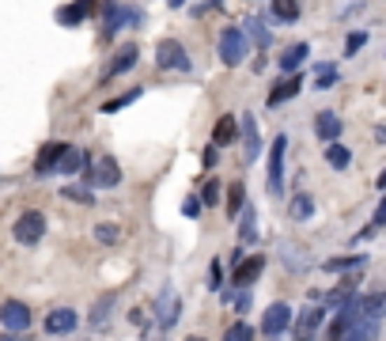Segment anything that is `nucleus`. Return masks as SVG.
<instances>
[{
	"label": "nucleus",
	"mask_w": 386,
	"mask_h": 341,
	"mask_svg": "<svg viewBox=\"0 0 386 341\" xmlns=\"http://www.w3.org/2000/svg\"><path fill=\"white\" fill-rule=\"evenodd\" d=\"M326 341H379V322L367 319L360 311V296H352L329 322Z\"/></svg>",
	"instance_id": "obj_1"
},
{
	"label": "nucleus",
	"mask_w": 386,
	"mask_h": 341,
	"mask_svg": "<svg viewBox=\"0 0 386 341\" xmlns=\"http://www.w3.org/2000/svg\"><path fill=\"white\" fill-rule=\"evenodd\" d=\"M250 34L247 31H242V27H223V31H220V42H216V50H220V61L223 64H228V69H239V64L242 61H247L250 57Z\"/></svg>",
	"instance_id": "obj_2"
},
{
	"label": "nucleus",
	"mask_w": 386,
	"mask_h": 341,
	"mask_svg": "<svg viewBox=\"0 0 386 341\" xmlns=\"http://www.w3.org/2000/svg\"><path fill=\"white\" fill-rule=\"evenodd\" d=\"M284 152H288V137L277 133L269 144V167H266V190L269 197H284Z\"/></svg>",
	"instance_id": "obj_3"
},
{
	"label": "nucleus",
	"mask_w": 386,
	"mask_h": 341,
	"mask_svg": "<svg viewBox=\"0 0 386 341\" xmlns=\"http://www.w3.org/2000/svg\"><path fill=\"white\" fill-rule=\"evenodd\" d=\"M156 64L163 72H193V61H190V53H186V46L174 42V39H163L156 46Z\"/></svg>",
	"instance_id": "obj_4"
},
{
	"label": "nucleus",
	"mask_w": 386,
	"mask_h": 341,
	"mask_svg": "<svg viewBox=\"0 0 386 341\" xmlns=\"http://www.w3.org/2000/svg\"><path fill=\"white\" fill-rule=\"evenodd\" d=\"M144 15H140V8H125V4H106L102 8V42H110L121 27H137Z\"/></svg>",
	"instance_id": "obj_5"
},
{
	"label": "nucleus",
	"mask_w": 386,
	"mask_h": 341,
	"mask_svg": "<svg viewBox=\"0 0 386 341\" xmlns=\"http://www.w3.org/2000/svg\"><path fill=\"white\" fill-rule=\"evenodd\" d=\"M83 182H88V186H99V190L118 186V182H121V167H118V160H114V155H102V160L88 163V167H83Z\"/></svg>",
	"instance_id": "obj_6"
},
{
	"label": "nucleus",
	"mask_w": 386,
	"mask_h": 341,
	"mask_svg": "<svg viewBox=\"0 0 386 341\" xmlns=\"http://www.w3.org/2000/svg\"><path fill=\"white\" fill-rule=\"evenodd\" d=\"M12 235H15V243H23V246L42 243V235H46V216L39 213V209H27V213L12 224Z\"/></svg>",
	"instance_id": "obj_7"
},
{
	"label": "nucleus",
	"mask_w": 386,
	"mask_h": 341,
	"mask_svg": "<svg viewBox=\"0 0 386 341\" xmlns=\"http://www.w3.org/2000/svg\"><path fill=\"white\" fill-rule=\"evenodd\" d=\"M0 322H4L8 334H27V330H31V307H27L23 300H4Z\"/></svg>",
	"instance_id": "obj_8"
},
{
	"label": "nucleus",
	"mask_w": 386,
	"mask_h": 341,
	"mask_svg": "<svg viewBox=\"0 0 386 341\" xmlns=\"http://www.w3.org/2000/svg\"><path fill=\"white\" fill-rule=\"evenodd\" d=\"M299 91H303V72H288V76H280L277 84L269 88V99H266V106L269 110H277V106H284L288 99H296Z\"/></svg>",
	"instance_id": "obj_9"
},
{
	"label": "nucleus",
	"mask_w": 386,
	"mask_h": 341,
	"mask_svg": "<svg viewBox=\"0 0 386 341\" xmlns=\"http://www.w3.org/2000/svg\"><path fill=\"white\" fill-rule=\"evenodd\" d=\"M156 315H159V326L163 330H171L174 322H178V315H182V300H178V292L167 284L163 292H159V300H156Z\"/></svg>",
	"instance_id": "obj_10"
},
{
	"label": "nucleus",
	"mask_w": 386,
	"mask_h": 341,
	"mask_svg": "<svg viewBox=\"0 0 386 341\" xmlns=\"http://www.w3.org/2000/svg\"><path fill=\"white\" fill-rule=\"evenodd\" d=\"M239 129H242V160H247V163H258V155H261V137H258V122H254V114H242V118H239Z\"/></svg>",
	"instance_id": "obj_11"
},
{
	"label": "nucleus",
	"mask_w": 386,
	"mask_h": 341,
	"mask_svg": "<svg viewBox=\"0 0 386 341\" xmlns=\"http://www.w3.org/2000/svg\"><path fill=\"white\" fill-rule=\"evenodd\" d=\"M341 118H337L333 114V110H318V114H315V137H318V141H322V144H337V141H341Z\"/></svg>",
	"instance_id": "obj_12"
},
{
	"label": "nucleus",
	"mask_w": 386,
	"mask_h": 341,
	"mask_svg": "<svg viewBox=\"0 0 386 341\" xmlns=\"http://www.w3.org/2000/svg\"><path fill=\"white\" fill-rule=\"evenodd\" d=\"M69 152V144H61V141H50V144H42L39 148V160H34V174H53L61 167V155Z\"/></svg>",
	"instance_id": "obj_13"
},
{
	"label": "nucleus",
	"mask_w": 386,
	"mask_h": 341,
	"mask_svg": "<svg viewBox=\"0 0 386 341\" xmlns=\"http://www.w3.org/2000/svg\"><path fill=\"white\" fill-rule=\"evenodd\" d=\"M288 322H291V307H288V303H269L266 319H261V330H266V337H277V334H284V330H288Z\"/></svg>",
	"instance_id": "obj_14"
},
{
	"label": "nucleus",
	"mask_w": 386,
	"mask_h": 341,
	"mask_svg": "<svg viewBox=\"0 0 386 341\" xmlns=\"http://www.w3.org/2000/svg\"><path fill=\"white\" fill-rule=\"evenodd\" d=\"M261 270H266V254H247L235 265V284H239V288H250V284L261 277Z\"/></svg>",
	"instance_id": "obj_15"
},
{
	"label": "nucleus",
	"mask_w": 386,
	"mask_h": 341,
	"mask_svg": "<svg viewBox=\"0 0 386 341\" xmlns=\"http://www.w3.org/2000/svg\"><path fill=\"white\" fill-rule=\"evenodd\" d=\"M80 326V315L72 307H57V311H50V315H46V334H72V330Z\"/></svg>",
	"instance_id": "obj_16"
},
{
	"label": "nucleus",
	"mask_w": 386,
	"mask_h": 341,
	"mask_svg": "<svg viewBox=\"0 0 386 341\" xmlns=\"http://www.w3.org/2000/svg\"><path fill=\"white\" fill-rule=\"evenodd\" d=\"M326 319V307H303L299 311V322H296V341H315L318 326Z\"/></svg>",
	"instance_id": "obj_17"
},
{
	"label": "nucleus",
	"mask_w": 386,
	"mask_h": 341,
	"mask_svg": "<svg viewBox=\"0 0 386 341\" xmlns=\"http://www.w3.org/2000/svg\"><path fill=\"white\" fill-rule=\"evenodd\" d=\"M140 61V50H137V42H125L121 50L114 53V61L106 64V72H102V80H110V76H121V72H129L133 64Z\"/></svg>",
	"instance_id": "obj_18"
},
{
	"label": "nucleus",
	"mask_w": 386,
	"mask_h": 341,
	"mask_svg": "<svg viewBox=\"0 0 386 341\" xmlns=\"http://www.w3.org/2000/svg\"><path fill=\"white\" fill-rule=\"evenodd\" d=\"M91 8H95V0H76V4H64V8H57V23L61 27H80L91 15Z\"/></svg>",
	"instance_id": "obj_19"
},
{
	"label": "nucleus",
	"mask_w": 386,
	"mask_h": 341,
	"mask_svg": "<svg viewBox=\"0 0 386 341\" xmlns=\"http://www.w3.org/2000/svg\"><path fill=\"white\" fill-rule=\"evenodd\" d=\"M235 137H239V118H235V114H220V122H216V129H212V144H216V148H228Z\"/></svg>",
	"instance_id": "obj_20"
},
{
	"label": "nucleus",
	"mask_w": 386,
	"mask_h": 341,
	"mask_svg": "<svg viewBox=\"0 0 386 341\" xmlns=\"http://www.w3.org/2000/svg\"><path fill=\"white\" fill-rule=\"evenodd\" d=\"M307 57H310V46H307V42H291L288 50L280 53V61H277V64H280V72L288 76V72H296V69H299V64H303Z\"/></svg>",
	"instance_id": "obj_21"
},
{
	"label": "nucleus",
	"mask_w": 386,
	"mask_h": 341,
	"mask_svg": "<svg viewBox=\"0 0 386 341\" xmlns=\"http://www.w3.org/2000/svg\"><path fill=\"white\" fill-rule=\"evenodd\" d=\"M367 265V254H345V258H326L322 270L326 273H348V270H364Z\"/></svg>",
	"instance_id": "obj_22"
},
{
	"label": "nucleus",
	"mask_w": 386,
	"mask_h": 341,
	"mask_svg": "<svg viewBox=\"0 0 386 341\" xmlns=\"http://www.w3.org/2000/svg\"><path fill=\"white\" fill-rule=\"evenodd\" d=\"M360 311H364L367 319L379 322L386 315V292H367V296H360Z\"/></svg>",
	"instance_id": "obj_23"
},
{
	"label": "nucleus",
	"mask_w": 386,
	"mask_h": 341,
	"mask_svg": "<svg viewBox=\"0 0 386 341\" xmlns=\"http://www.w3.org/2000/svg\"><path fill=\"white\" fill-rule=\"evenodd\" d=\"M242 31L250 34V42L258 46V50H269V46H273V31L261 20H247V23H242Z\"/></svg>",
	"instance_id": "obj_24"
},
{
	"label": "nucleus",
	"mask_w": 386,
	"mask_h": 341,
	"mask_svg": "<svg viewBox=\"0 0 386 341\" xmlns=\"http://www.w3.org/2000/svg\"><path fill=\"white\" fill-rule=\"evenodd\" d=\"M269 4H273V15H277L280 23H296L299 15H303L299 0H269Z\"/></svg>",
	"instance_id": "obj_25"
},
{
	"label": "nucleus",
	"mask_w": 386,
	"mask_h": 341,
	"mask_svg": "<svg viewBox=\"0 0 386 341\" xmlns=\"http://www.w3.org/2000/svg\"><path fill=\"white\" fill-rule=\"evenodd\" d=\"M326 163H329L333 171H348V163H352V152H348L341 141H337V144H326Z\"/></svg>",
	"instance_id": "obj_26"
},
{
	"label": "nucleus",
	"mask_w": 386,
	"mask_h": 341,
	"mask_svg": "<svg viewBox=\"0 0 386 341\" xmlns=\"http://www.w3.org/2000/svg\"><path fill=\"white\" fill-rule=\"evenodd\" d=\"M254 239H258V213L247 205L242 209V220H239V243L247 246V243H254Z\"/></svg>",
	"instance_id": "obj_27"
},
{
	"label": "nucleus",
	"mask_w": 386,
	"mask_h": 341,
	"mask_svg": "<svg viewBox=\"0 0 386 341\" xmlns=\"http://www.w3.org/2000/svg\"><path fill=\"white\" fill-rule=\"evenodd\" d=\"M242 209H247V186H242V182H235V186H228V216L239 220Z\"/></svg>",
	"instance_id": "obj_28"
},
{
	"label": "nucleus",
	"mask_w": 386,
	"mask_h": 341,
	"mask_svg": "<svg viewBox=\"0 0 386 341\" xmlns=\"http://www.w3.org/2000/svg\"><path fill=\"white\" fill-rule=\"evenodd\" d=\"M288 213H291V220H310L315 216V201H310V193H296L291 205H288Z\"/></svg>",
	"instance_id": "obj_29"
},
{
	"label": "nucleus",
	"mask_w": 386,
	"mask_h": 341,
	"mask_svg": "<svg viewBox=\"0 0 386 341\" xmlns=\"http://www.w3.org/2000/svg\"><path fill=\"white\" fill-rule=\"evenodd\" d=\"M83 163H91V160H88L80 148H72V144H69V152L61 155V167H57V171H61V174H76V171H83Z\"/></svg>",
	"instance_id": "obj_30"
},
{
	"label": "nucleus",
	"mask_w": 386,
	"mask_h": 341,
	"mask_svg": "<svg viewBox=\"0 0 386 341\" xmlns=\"http://www.w3.org/2000/svg\"><path fill=\"white\" fill-rule=\"evenodd\" d=\"M140 95H144L140 88H129L125 95H118V99H110V103H102V114H118V110H125L129 103H137Z\"/></svg>",
	"instance_id": "obj_31"
},
{
	"label": "nucleus",
	"mask_w": 386,
	"mask_h": 341,
	"mask_svg": "<svg viewBox=\"0 0 386 341\" xmlns=\"http://www.w3.org/2000/svg\"><path fill=\"white\" fill-rule=\"evenodd\" d=\"M220 197H223V182L220 179H209V186L201 190V205H220Z\"/></svg>",
	"instance_id": "obj_32"
},
{
	"label": "nucleus",
	"mask_w": 386,
	"mask_h": 341,
	"mask_svg": "<svg viewBox=\"0 0 386 341\" xmlns=\"http://www.w3.org/2000/svg\"><path fill=\"white\" fill-rule=\"evenodd\" d=\"M110 307H114V296H102V300L95 303V311H91V326H106Z\"/></svg>",
	"instance_id": "obj_33"
},
{
	"label": "nucleus",
	"mask_w": 386,
	"mask_h": 341,
	"mask_svg": "<svg viewBox=\"0 0 386 341\" xmlns=\"http://www.w3.org/2000/svg\"><path fill=\"white\" fill-rule=\"evenodd\" d=\"M223 341H254V326L250 322H235V326H228V334H223Z\"/></svg>",
	"instance_id": "obj_34"
},
{
	"label": "nucleus",
	"mask_w": 386,
	"mask_h": 341,
	"mask_svg": "<svg viewBox=\"0 0 386 341\" xmlns=\"http://www.w3.org/2000/svg\"><path fill=\"white\" fill-rule=\"evenodd\" d=\"M61 193L69 201H80V205H95V193H91V186H64Z\"/></svg>",
	"instance_id": "obj_35"
},
{
	"label": "nucleus",
	"mask_w": 386,
	"mask_h": 341,
	"mask_svg": "<svg viewBox=\"0 0 386 341\" xmlns=\"http://www.w3.org/2000/svg\"><path fill=\"white\" fill-rule=\"evenodd\" d=\"M364 46H367V31H352V34L345 39V57H356Z\"/></svg>",
	"instance_id": "obj_36"
},
{
	"label": "nucleus",
	"mask_w": 386,
	"mask_h": 341,
	"mask_svg": "<svg viewBox=\"0 0 386 341\" xmlns=\"http://www.w3.org/2000/svg\"><path fill=\"white\" fill-rule=\"evenodd\" d=\"M315 72H322V76H318V88H333L337 80H341V72H337V64H318Z\"/></svg>",
	"instance_id": "obj_37"
},
{
	"label": "nucleus",
	"mask_w": 386,
	"mask_h": 341,
	"mask_svg": "<svg viewBox=\"0 0 386 341\" xmlns=\"http://www.w3.org/2000/svg\"><path fill=\"white\" fill-rule=\"evenodd\" d=\"M201 163H205V171H212L216 163H220V148H216V144H205V152H201Z\"/></svg>",
	"instance_id": "obj_38"
},
{
	"label": "nucleus",
	"mask_w": 386,
	"mask_h": 341,
	"mask_svg": "<svg viewBox=\"0 0 386 341\" xmlns=\"http://www.w3.org/2000/svg\"><path fill=\"white\" fill-rule=\"evenodd\" d=\"M95 239H99V243H118V228L114 224H99L95 228Z\"/></svg>",
	"instance_id": "obj_39"
},
{
	"label": "nucleus",
	"mask_w": 386,
	"mask_h": 341,
	"mask_svg": "<svg viewBox=\"0 0 386 341\" xmlns=\"http://www.w3.org/2000/svg\"><path fill=\"white\" fill-rule=\"evenodd\" d=\"M382 228H386V193H382L379 209H375V216H371V232H382Z\"/></svg>",
	"instance_id": "obj_40"
},
{
	"label": "nucleus",
	"mask_w": 386,
	"mask_h": 341,
	"mask_svg": "<svg viewBox=\"0 0 386 341\" xmlns=\"http://www.w3.org/2000/svg\"><path fill=\"white\" fill-rule=\"evenodd\" d=\"M356 8H364V0H345V4H341V12H337V20H348V15L356 12Z\"/></svg>",
	"instance_id": "obj_41"
},
{
	"label": "nucleus",
	"mask_w": 386,
	"mask_h": 341,
	"mask_svg": "<svg viewBox=\"0 0 386 341\" xmlns=\"http://www.w3.org/2000/svg\"><path fill=\"white\" fill-rule=\"evenodd\" d=\"M247 307H250V292H247V288H242V292H239V296H235V311H247Z\"/></svg>",
	"instance_id": "obj_42"
},
{
	"label": "nucleus",
	"mask_w": 386,
	"mask_h": 341,
	"mask_svg": "<svg viewBox=\"0 0 386 341\" xmlns=\"http://www.w3.org/2000/svg\"><path fill=\"white\" fill-rule=\"evenodd\" d=\"M182 209H186V216H197V213H201V197H190Z\"/></svg>",
	"instance_id": "obj_43"
},
{
	"label": "nucleus",
	"mask_w": 386,
	"mask_h": 341,
	"mask_svg": "<svg viewBox=\"0 0 386 341\" xmlns=\"http://www.w3.org/2000/svg\"><path fill=\"white\" fill-rule=\"evenodd\" d=\"M209 288H220V262H212L209 270Z\"/></svg>",
	"instance_id": "obj_44"
},
{
	"label": "nucleus",
	"mask_w": 386,
	"mask_h": 341,
	"mask_svg": "<svg viewBox=\"0 0 386 341\" xmlns=\"http://www.w3.org/2000/svg\"><path fill=\"white\" fill-rule=\"evenodd\" d=\"M375 141H379V144H386V125H379V129H375Z\"/></svg>",
	"instance_id": "obj_45"
},
{
	"label": "nucleus",
	"mask_w": 386,
	"mask_h": 341,
	"mask_svg": "<svg viewBox=\"0 0 386 341\" xmlns=\"http://www.w3.org/2000/svg\"><path fill=\"white\" fill-rule=\"evenodd\" d=\"M0 341H23L20 334H4V337H0Z\"/></svg>",
	"instance_id": "obj_46"
},
{
	"label": "nucleus",
	"mask_w": 386,
	"mask_h": 341,
	"mask_svg": "<svg viewBox=\"0 0 386 341\" xmlns=\"http://www.w3.org/2000/svg\"><path fill=\"white\" fill-rule=\"evenodd\" d=\"M167 4H171V8H174V12H178V8H182V4H186V0H167Z\"/></svg>",
	"instance_id": "obj_47"
},
{
	"label": "nucleus",
	"mask_w": 386,
	"mask_h": 341,
	"mask_svg": "<svg viewBox=\"0 0 386 341\" xmlns=\"http://www.w3.org/2000/svg\"><path fill=\"white\" fill-rule=\"evenodd\" d=\"M379 190H386V171L379 174Z\"/></svg>",
	"instance_id": "obj_48"
},
{
	"label": "nucleus",
	"mask_w": 386,
	"mask_h": 341,
	"mask_svg": "<svg viewBox=\"0 0 386 341\" xmlns=\"http://www.w3.org/2000/svg\"><path fill=\"white\" fill-rule=\"evenodd\" d=\"M190 341H205V337H190Z\"/></svg>",
	"instance_id": "obj_49"
}]
</instances>
